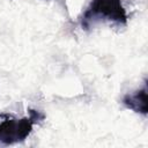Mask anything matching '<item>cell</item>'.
<instances>
[{
    "mask_svg": "<svg viewBox=\"0 0 148 148\" xmlns=\"http://www.w3.org/2000/svg\"><path fill=\"white\" fill-rule=\"evenodd\" d=\"M126 25L127 14L120 0H92L80 16L81 28L89 30L99 23Z\"/></svg>",
    "mask_w": 148,
    "mask_h": 148,
    "instance_id": "cell-1",
    "label": "cell"
},
{
    "mask_svg": "<svg viewBox=\"0 0 148 148\" xmlns=\"http://www.w3.org/2000/svg\"><path fill=\"white\" fill-rule=\"evenodd\" d=\"M121 103L125 105V108L136 112V113H141L143 116L147 114V86L146 83L143 84L142 88L136 89L132 92L126 94L123 99Z\"/></svg>",
    "mask_w": 148,
    "mask_h": 148,
    "instance_id": "cell-3",
    "label": "cell"
},
{
    "mask_svg": "<svg viewBox=\"0 0 148 148\" xmlns=\"http://www.w3.org/2000/svg\"><path fill=\"white\" fill-rule=\"evenodd\" d=\"M45 118L44 113L30 109L29 117L21 119L8 117L0 123V145L8 146L25 140L32 132L35 124L42 121Z\"/></svg>",
    "mask_w": 148,
    "mask_h": 148,
    "instance_id": "cell-2",
    "label": "cell"
}]
</instances>
